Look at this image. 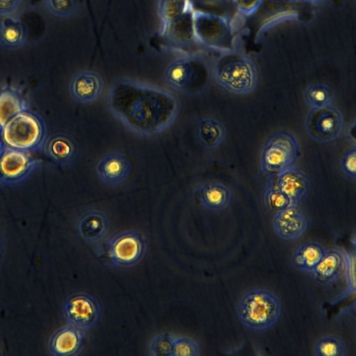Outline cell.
<instances>
[{"instance_id": "obj_23", "label": "cell", "mask_w": 356, "mask_h": 356, "mask_svg": "<svg viewBox=\"0 0 356 356\" xmlns=\"http://www.w3.org/2000/svg\"><path fill=\"white\" fill-rule=\"evenodd\" d=\"M27 38V27L19 17H5L0 21V46L5 49H19L25 45Z\"/></svg>"}, {"instance_id": "obj_32", "label": "cell", "mask_w": 356, "mask_h": 356, "mask_svg": "<svg viewBox=\"0 0 356 356\" xmlns=\"http://www.w3.org/2000/svg\"><path fill=\"white\" fill-rule=\"evenodd\" d=\"M200 349L193 339L186 337H175L172 356H199Z\"/></svg>"}, {"instance_id": "obj_29", "label": "cell", "mask_w": 356, "mask_h": 356, "mask_svg": "<svg viewBox=\"0 0 356 356\" xmlns=\"http://www.w3.org/2000/svg\"><path fill=\"white\" fill-rule=\"evenodd\" d=\"M175 336L169 333H159L150 341L149 350L152 356H172Z\"/></svg>"}, {"instance_id": "obj_24", "label": "cell", "mask_w": 356, "mask_h": 356, "mask_svg": "<svg viewBox=\"0 0 356 356\" xmlns=\"http://www.w3.org/2000/svg\"><path fill=\"white\" fill-rule=\"evenodd\" d=\"M195 136L200 145L206 149H214L222 144L227 131L222 123L212 118H204L195 126Z\"/></svg>"}, {"instance_id": "obj_19", "label": "cell", "mask_w": 356, "mask_h": 356, "mask_svg": "<svg viewBox=\"0 0 356 356\" xmlns=\"http://www.w3.org/2000/svg\"><path fill=\"white\" fill-rule=\"evenodd\" d=\"M275 186L289 198L292 205H296L306 197L310 182L305 172L291 167L276 176Z\"/></svg>"}, {"instance_id": "obj_4", "label": "cell", "mask_w": 356, "mask_h": 356, "mask_svg": "<svg viewBox=\"0 0 356 356\" xmlns=\"http://www.w3.org/2000/svg\"><path fill=\"white\" fill-rule=\"evenodd\" d=\"M47 138L44 119L30 110L13 117L0 131V140L4 144L30 153L41 151Z\"/></svg>"}, {"instance_id": "obj_14", "label": "cell", "mask_w": 356, "mask_h": 356, "mask_svg": "<svg viewBox=\"0 0 356 356\" xmlns=\"http://www.w3.org/2000/svg\"><path fill=\"white\" fill-rule=\"evenodd\" d=\"M104 83L102 76L92 70L76 73L69 84V92L76 102L88 104L97 102L102 96Z\"/></svg>"}, {"instance_id": "obj_17", "label": "cell", "mask_w": 356, "mask_h": 356, "mask_svg": "<svg viewBox=\"0 0 356 356\" xmlns=\"http://www.w3.org/2000/svg\"><path fill=\"white\" fill-rule=\"evenodd\" d=\"M132 165L129 158L120 152H110L98 162L97 172L102 181L108 186H118L130 176Z\"/></svg>"}, {"instance_id": "obj_36", "label": "cell", "mask_w": 356, "mask_h": 356, "mask_svg": "<svg viewBox=\"0 0 356 356\" xmlns=\"http://www.w3.org/2000/svg\"><path fill=\"white\" fill-rule=\"evenodd\" d=\"M21 3L22 0H0V16L5 17L15 15Z\"/></svg>"}, {"instance_id": "obj_16", "label": "cell", "mask_w": 356, "mask_h": 356, "mask_svg": "<svg viewBox=\"0 0 356 356\" xmlns=\"http://www.w3.org/2000/svg\"><path fill=\"white\" fill-rule=\"evenodd\" d=\"M308 227L306 216L291 205L276 212L273 218V229L275 235L285 241H293L301 237Z\"/></svg>"}, {"instance_id": "obj_1", "label": "cell", "mask_w": 356, "mask_h": 356, "mask_svg": "<svg viewBox=\"0 0 356 356\" xmlns=\"http://www.w3.org/2000/svg\"><path fill=\"white\" fill-rule=\"evenodd\" d=\"M106 105L126 128L143 136L163 132L173 124L179 112L178 101L171 92L129 78L113 81Z\"/></svg>"}, {"instance_id": "obj_28", "label": "cell", "mask_w": 356, "mask_h": 356, "mask_svg": "<svg viewBox=\"0 0 356 356\" xmlns=\"http://www.w3.org/2000/svg\"><path fill=\"white\" fill-rule=\"evenodd\" d=\"M190 6V0H159L158 8L161 26L181 15Z\"/></svg>"}, {"instance_id": "obj_12", "label": "cell", "mask_w": 356, "mask_h": 356, "mask_svg": "<svg viewBox=\"0 0 356 356\" xmlns=\"http://www.w3.org/2000/svg\"><path fill=\"white\" fill-rule=\"evenodd\" d=\"M161 36L175 51L190 54L191 48L198 44L193 29V10L191 6L179 17L161 26ZM199 45V44H198Z\"/></svg>"}, {"instance_id": "obj_5", "label": "cell", "mask_w": 356, "mask_h": 356, "mask_svg": "<svg viewBox=\"0 0 356 356\" xmlns=\"http://www.w3.org/2000/svg\"><path fill=\"white\" fill-rule=\"evenodd\" d=\"M193 29L199 45L220 54L236 49L233 24L225 15L193 10Z\"/></svg>"}, {"instance_id": "obj_34", "label": "cell", "mask_w": 356, "mask_h": 356, "mask_svg": "<svg viewBox=\"0 0 356 356\" xmlns=\"http://www.w3.org/2000/svg\"><path fill=\"white\" fill-rule=\"evenodd\" d=\"M341 169L348 177L356 178V147L353 146L348 149L343 155L341 160Z\"/></svg>"}, {"instance_id": "obj_6", "label": "cell", "mask_w": 356, "mask_h": 356, "mask_svg": "<svg viewBox=\"0 0 356 356\" xmlns=\"http://www.w3.org/2000/svg\"><path fill=\"white\" fill-rule=\"evenodd\" d=\"M208 73L207 67L202 58L193 54H186L167 65L164 79L172 90L186 95H195L205 86Z\"/></svg>"}, {"instance_id": "obj_15", "label": "cell", "mask_w": 356, "mask_h": 356, "mask_svg": "<svg viewBox=\"0 0 356 356\" xmlns=\"http://www.w3.org/2000/svg\"><path fill=\"white\" fill-rule=\"evenodd\" d=\"M86 335L84 330L67 324L56 330L48 341V350L54 356H75L81 353Z\"/></svg>"}, {"instance_id": "obj_21", "label": "cell", "mask_w": 356, "mask_h": 356, "mask_svg": "<svg viewBox=\"0 0 356 356\" xmlns=\"http://www.w3.org/2000/svg\"><path fill=\"white\" fill-rule=\"evenodd\" d=\"M29 110V103L21 88L16 86L0 87V131L17 114Z\"/></svg>"}, {"instance_id": "obj_13", "label": "cell", "mask_w": 356, "mask_h": 356, "mask_svg": "<svg viewBox=\"0 0 356 356\" xmlns=\"http://www.w3.org/2000/svg\"><path fill=\"white\" fill-rule=\"evenodd\" d=\"M76 229L83 242L90 245H97L103 242L108 234L109 218L103 211L88 209L78 218Z\"/></svg>"}, {"instance_id": "obj_22", "label": "cell", "mask_w": 356, "mask_h": 356, "mask_svg": "<svg viewBox=\"0 0 356 356\" xmlns=\"http://www.w3.org/2000/svg\"><path fill=\"white\" fill-rule=\"evenodd\" d=\"M197 193L202 207L211 211L225 209L232 200L231 190L220 181L204 182L197 187Z\"/></svg>"}, {"instance_id": "obj_27", "label": "cell", "mask_w": 356, "mask_h": 356, "mask_svg": "<svg viewBox=\"0 0 356 356\" xmlns=\"http://www.w3.org/2000/svg\"><path fill=\"white\" fill-rule=\"evenodd\" d=\"M316 356H346L347 348L344 341L336 335H325L318 338L314 344Z\"/></svg>"}, {"instance_id": "obj_7", "label": "cell", "mask_w": 356, "mask_h": 356, "mask_svg": "<svg viewBox=\"0 0 356 356\" xmlns=\"http://www.w3.org/2000/svg\"><path fill=\"white\" fill-rule=\"evenodd\" d=\"M146 252L147 243L143 236L129 229L108 238L98 254H103L104 263L112 268H127L139 264Z\"/></svg>"}, {"instance_id": "obj_35", "label": "cell", "mask_w": 356, "mask_h": 356, "mask_svg": "<svg viewBox=\"0 0 356 356\" xmlns=\"http://www.w3.org/2000/svg\"><path fill=\"white\" fill-rule=\"evenodd\" d=\"M264 0H231L236 9L243 16L254 15Z\"/></svg>"}, {"instance_id": "obj_20", "label": "cell", "mask_w": 356, "mask_h": 356, "mask_svg": "<svg viewBox=\"0 0 356 356\" xmlns=\"http://www.w3.org/2000/svg\"><path fill=\"white\" fill-rule=\"evenodd\" d=\"M344 253L337 249L326 250L312 275L323 284L337 282L344 273Z\"/></svg>"}, {"instance_id": "obj_2", "label": "cell", "mask_w": 356, "mask_h": 356, "mask_svg": "<svg viewBox=\"0 0 356 356\" xmlns=\"http://www.w3.org/2000/svg\"><path fill=\"white\" fill-rule=\"evenodd\" d=\"M211 73L218 86L234 95L250 94L257 86L258 72L254 62L236 49L220 53Z\"/></svg>"}, {"instance_id": "obj_26", "label": "cell", "mask_w": 356, "mask_h": 356, "mask_svg": "<svg viewBox=\"0 0 356 356\" xmlns=\"http://www.w3.org/2000/svg\"><path fill=\"white\" fill-rule=\"evenodd\" d=\"M303 99L310 109L332 105L335 98L334 90L324 83H312L303 91Z\"/></svg>"}, {"instance_id": "obj_8", "label": "cell", "mask_w": 356, "mask_h": 356, "mask_svg": "<svg viewBox=\"0 0 356 356\" xmlns=\"http://www.w3.org/2000/svg\"><path fill=\"white\" fill-rule=\"evenodd\" d=\"M299 154L296 138L287 131L273 134L265 143L260 156L263 174L277 176L293 166Z\"/></svg>"}, {"instance_id": "obj_11", "label": "cell", "mask_w": 356, "mask_h": 356, "mask_svg": "<svg viewBox=\"0 0 356 356\" xmlns=\"http://www.w3.org/2000/svg\"><path fill=\"white\" fill-rule=\"evenodd\" d=\"M101 314L98 300L86 292L70 294L63 304V315L67 323L84 331L93 328Z\"/></svg>"}, {"instance_id": "obj_31", "label": "cell", "mask_w": 356, "mask_h": 356, "mask_svg": "<svg viewBox=\"0 0 356 356\" xmlns=\"http://www.w3.org/2000/svg\"><path fill=\"white\" fill-rule=\"evenodd\" d=\"M266 207L273 211L278 212L292 205L289 198L275 186H268L264 193Z\"/></svg>"}, {"instance_id": "obj_3", "label": "cell", "mask_w": 356, "mask_h": 356, "mask_svg": "<svg viewBox=\"0 0 356 356\" xmlns=\"http://www.w3.org/2000/svg\"><path fill=\"white\" fill-rule=\"evenodd\" d=\"M237 316L247 328L264 332L273 327L281 314V303L271 291L255 289L243 294L236 308Z\"/></svg>"}, {"instance_id": "obj_25", "label": "cell", "mask_w": 356, "mask_h": 356, "mask_svg": "<svg viewBox=\"0 0 356 356\" xmlns=\"http://www.w3.org/2000/svg\"><path fill=\"white\" fill-rule=\"evenodd\" d=\"M325 252L326 249L319 243H304L293 252L291 257L292 266L300 271L312 274Z\"/></svg>"}, {"instance_id": "obj_30", "label": "cell", "mask_w": 356, "mask_h": 356, "mask_svg": "<svg viewBox=\"0 0 356 356\" xmlns=\"http://www.w3.org/2000/svg\"><path fill=\"white\" fill-rule=\"evenodd\" d=\"M46 9L58 17L73 15L78 8V0H44Z\"/></svg>"}, {"instance_id": "obj_10", "label": "cell", "mask_w": 356, "mask_h": 356, "mask_svg": "<svg viewBox=\"0 0 356 356\" xmlns=\"http://www.w3.org/2000/svg\"><path fill=\"white\" fill-rule=\"evenodd\" d=\"M307 134L320 143L338 139L343 130L344 120L341 111L333 105L310 109L305 118Z\"/></svg>"}, {"instance_id": "obj_37", "label": "cell", "mask_w": 356, "mask_h": 356, "mask_svg": "<svg viewBox=\"0 0 356 356\" xmlns=\"http://www.w3.org/2000/svg\"><path fill=\"white\" fill-rule=\"evenodd\" d=\"M1 239H0V252H1Z\"/></svg>"}, {"instance_id": "obj_9", "label": "cell", "mask_w": 356, "mask_h": 356, "mask_svg": "<svg viewBox=\"0 0 356 356\" xmlns=\"http://www.w3.org/2000/svg\"><path fill=\"white\" fill-rule=\"evenodd\" d=\"M31 153L9 147L0 140V184L15 186L28 179L40 166Z\"/></svg>"}, {"instance_id": "obj_33", "label": "cell", "mask_w": 356, "mask_h": 356, "mask_svg": "<svg viewBox=\"0 0 356 356\" xmlns=\"http://www.w3.org/2000/svg\"><path fill=\"white\" fill-rule=\"evenodd\" d=\"M343 253L344 273L347 286L346 293L350 296L355 292V252H343Z\"/></svg>"}, {"instance_id": "obj_18", "label": "cell", "mask_w": 356, "mask_h": 356, "mask_svg": "<svg viewBox=\"0 0 356 356\" xmlns=\"http://www.w3.org/2000/svg\"><path fill=\"white\" fill-rule=\"evenodd\" d=\"M42 150L51 163L56 166L65 168L74 161L77 146L71 136L58 133L47 136Z\"/></svg>"}]
</instances>
